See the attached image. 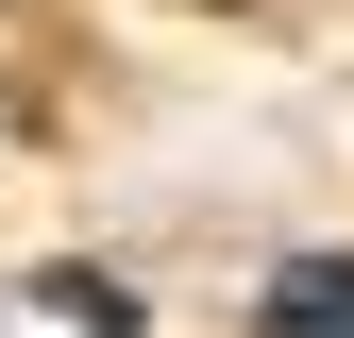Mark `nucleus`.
<instances>
[{
    "label": "nucleus",
    "mask_w": 354,
    "mask_h": 338,
    "mask_svg": "<svg viewBox=\"0 0 354 338\" xmlns=\"http://www.w3.org/2000/svg\"><path fill=\"white\" fill-rule=\"evenodd\" d=\"M253 338H354V254H304V271L253 287Z\"/></svg>",
    "instance_id": "1"
}]
</instances>
